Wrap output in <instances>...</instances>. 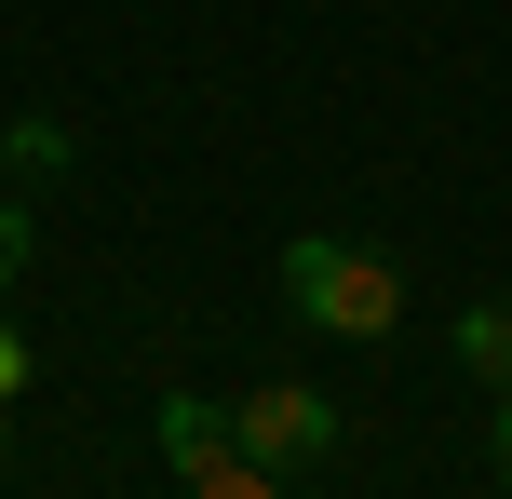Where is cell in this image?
Masks as SVG:
<instances>
[{"instance_id":"3","label":"cell","mask_w":512,"mask_h":499,"mask_svg":"<svg viewBox=\"0 0 512 499\" xmlns=\"http://www.w3.org/2000/svg\"><path fill=\"white\" fill-rule=\"evenodd\" d=\"M176 486H189V499H297L270 459H243V432H230V446H203V459H176Z\"/></svg>"},{"instance_id":"8","label":"cell","mask_w":512,"mask_h":499,"mask_svg":"<svg viewBox=\"0 0 512 499\" xmlns=\"http://www.w3.org/2000/svg\"><path fill=\"white\" fill-rule=\"evenodd\" d=\"M486 459H499V486H512V392H499V432H486Z\"/></svg>"},{"instance_id":"5","label":"cell","mask_w":512,"mask_h":499,"mask_svg":"<svg viewBox=\"0 0 512 499\" xmlns=\"http://www.w3.org/2000/svg\"><path fill=\"white\" fill-rule=\"evenodd\" d=\"M0 162H14V176H68L81 149H68V122H54V108H27V122L0 135Z\"/></svg>"},{"instance_id":"7","label":"cell","mask_w":512,"mask_h":499,"mask_svg":"<svg viewBox=\"0 0 512 499\" xmlns=\"http://www.w3.org/2000/svg\"><path fill=\"white\" fill-rule=\"evenodd\" d=\"M0 405H27V338L0 324Z\"/></svg>"},{"instance_id":"4","label":"cell","mask_w":512,"mask_h":499,"mask_svg":"<svg viewBox=\"0 0 512 499\" xmlns=\"http://www.w3.org/2000/svg\"><path fill=\"white\" fill-rule=\"evenodd\" d=\"M459 365L486 378V392H512V297H472L459 311Z\"/></svg>"},{"instance_id":"6","label":"cell","mask_w":512,"mask_h":499,"mask_svg":"<svg viewBox=\"0 0 512 499\" xmlns=\"http://www.w3.org/2000/svg\"><path fill=\"white\" fill-rule=\"evenodd\" d=\"M27 243H41V230H27V203H0V297H14V270H27Z\"/></svg>"},{"instance_id":"1","label":"cell","mask_w":512,"mask_h":499,"mask_svg":"<svg viewBox=\"0 0 512 499\" xmlns=\"http://www.w3.org/2000/svg\"><path fill=\"white\" fill-rule=\"evenodd\" d=\"M283 311L324 324V338H391V324H405V257L337 243V230H297L283 243Z\"/></svg>"},{"instance_id":"2","label":"cell","mask_w":512,"mask_h":499,"mask_svg":"<svg viewBox=\"0 0 512 499\" xmlns=\"http://www.w3.org/2000/svg\"><path fill=\"white\" fill-rule=\"evenodd\" d=\"M230 432H243V459H270V473H310V459L337 446V405L310 392V378H256V392H230Z\"/></svg>"}]
</instances>
